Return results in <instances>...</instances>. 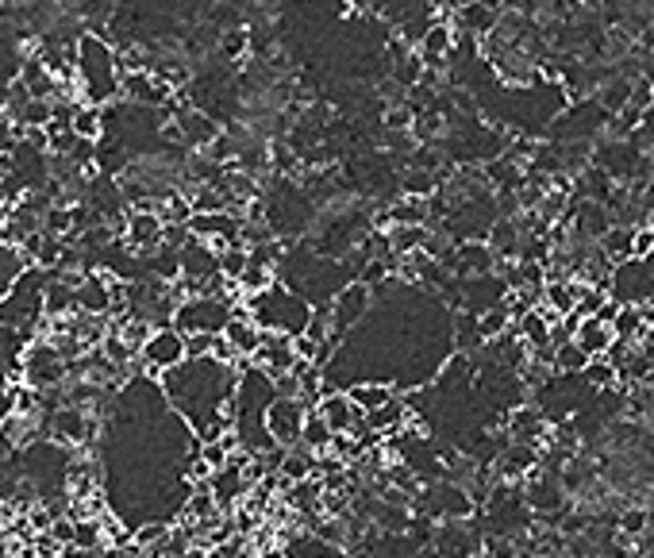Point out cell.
Segmentation results:
<instances>
[{
	"mask_svg": "<svg viewBox=\"0 0 654 558\" xmlns=\"http://www.w3.org/2000/svg\"><path fill=\"white\" fill-rule=\"evenodd\" d=\"M170 528H174V524H166V520H147V524H135V547L162 558V543L170 539Z\"/></svg>",
	"mask_w": 654,
	"mask_h": 558,
	"instance_id": "16",
	"label": "cell"
},
{
	"mask_svg": "<svg viewBox=\"0 0 654 558\" xmlns=\"http://www.w3.org/2000/svg\"><path fill=\"white\" fill-rule=\"evenodd\" d=\"M308 401L304 397H274L266 408V432L274 435L277 447H297L308 420Z\"/></svg>",
	"mask_w": 654,
	"mask_h": 558,
	"instance_id": "5",
	"label": "cell"
},
{
	"mask_svg": "<svg viewBox=\"0 0 654 558\" xmlns=\"http://www.w3.org/2000/svg\"><path fill=\"white\" fill-rule=\"evenodd\" d=\"M631 235H635V228H628V224H612V228L597 239V243H601V251L612 258V266H616V262H628V258H631Z\"/></svg>",
	"mask_w": 654,
	"mask_h": 558,
	"instance_id": "14",
	"label": "cell"
},
{
	"mask_svg": "<svg viewBox=\"0 0 654 558\" xmlns=\"http://www.w3.org/2000/svg\"><path fill=\"white\" fill-rule=\"evenodd\" d=\"M247 266H251V247H247V243H231V247L220 251V274H224V278L239 281Z\"/></svg>",
	"mask_w": 654,
	"mask_h": 558,
	"instance_id": "18",
	"label": "cell"
},
{
	"mask_svg": "<svg viewBox=\"0 0 654 558\" xmlns=\"http://www.w3.org/2000/svg\"><path fill=\"white\" fill-rule=\"evenodd\" d=\"M370 301H374V293H370V285L366 281H347V285H339V293L331 297V316H335V328L339 335H347V331L370 312Z\"/></svg>",
	"mask_w": 654,
	"mask_h": 558,
	"instance_id": "8",
	"label": "cell"
},
{
	"mask_svg": "<svg viewBox=\"0 0 654 558\" xmlns=\"http://www.w3.org/2000/svg\"><path fill=\"white\" fill-rule=\"evenodd\" d=\"M608 293L620 305H647V301H654V270L643 258L616 262L612 266V278H608Z\"/></svg>",
	"mask_w": 654,
	"mask_h": 558,
	"instance_id": "4",
	"label": "cell"
},
{
	"mask_svg": "<svg viewBox=\"0 0 654 558\" xmlns=\"http://www.w3.org/2000/svg\"><path fill=\"white\" fill-rule=\"evenodd\" d=\"M212 343H216V335H208V331H197V335H185V347H189V358H208V355H212Z\"/></svg>",
	"mask_w": 654,
	"mask_h": 558,
	"instance_id": "23",
	"label": "cell"
},
{
	"mask_svg": "<svg viewBox=\"0 0 654 558\" xmlns=\"http://www.w3.org/2000/svg\"><path fill=\"white\" fill-rule=\"evenodd\" d=\"M316 412L324 416L331 432H351L354 439L366 432V412L354 405L351 393H339V389H331V393H324V397L316 401Z\"/></svg>",
	"mask_w": 654,
	"mask_h": 558,
	"instance_id": "7",
	"label": "cell"
},
{
	"mask_svg": "<svg viewBox=\"0 0 654 558\" xmlns=\"http://www.w3.org/2000/svg\"><path fill=\"white\" fill-rule=\"evenodd\" d=\"M581 381H585L589 389L604 393V389H616V385H620V370H616V362H612L608 355L589 358V366L581 370Z\"/></svg>",
	"mask_w": 654,
	"mask_h": 558,
	"instance_id": "13",
	"label": "cell"
},
{
	"mask_svg": "<svg viewBox=\"0 0 654 558\" xmlns=\"http://www.w3.org/2000/svg\"><path fill=\"white\" fill-rule=\"evenodd\" d=\"M274 281H277V270H274V266H266V262H254V258H251V266L243 270L239 285H243V293H247V297H254V293H266V289H270Z\"/></svg>",
	"mask_w": 654,
	"mask_h": 558,
	"instance_id": "19",
	"label": "cell"
},
{
	"mask_svg": "<svg viewBox=\"0 0 654 558\" xmlns=\"http://www.w3.org/2000/svg\"><path fill=\"white\" fill-rule=\"evenodd\" d=\"M654 254V224H639L631 235V258H651Z\"/></svg>",
	"mask_w": 654,
	"mask_h": 558,
	"instance_id": "22",
	"label": "cell"
},
{
	"mask_svg": "<svg viewBox=\"0 0 654 558\" xmlns=\"http://www.w3.org/2000/svg\"><path fill=\"white\" fill-rule=\"evenodd\" d=\"M247 308L266 331H285V335H301L308 328V316H312V308L304 305L301 293L285 289L281 281H274L266 293L247 297Z\"/></svg>",
	"mask_w": 654,
	"mask_h": 558,
	"instance_id": "1",
	"label": "cell"
},
{
	"mask_svg": "<svg viewBox=\"0 0 654 558\" xmlns=\"http://www.w3.org/2000/svg\"><path fill=\"white\" fill-rule=\"evenodd\" d=\"M208 485H212V493H216V501H220V508H235L239 501H247V493H251V478H247V470L243 466H231L227 462L224 470H216L212 478H208Z\"/></svg>",
	"mask_w": 654,
	"mask_h": 558,
	"instance_id": "10",
	"label": "cell"
},
{
	"mask_svg": "<svg viewBox=\"0 0 654 558\" xmlns=\"http://www.w3.org/2000/svg\"><path fill=\"white\" fill-rule=\"evenodd\" d=\"M647 524H651L647 508H628V512L620 516V535H624V539H635V535L647 532Z\"/></svg>",
	"mask_w": 654,
	"mask_h": 558,
	"instance_id": "21",
	"label": "cell"
},
{
	"mask_svg": "<svg viewBox=\"0 0 654 558\" xmlns=\"http://www.w3.org/2000/svg\"><path fill=\"white\" fill-rule=\"evenodd\" d=\"M235 305H227L224 297H212V293H201V297H185L174 312V328L181 335H197V331H208V335H220L231 320Z\"/></svg>",
	"mask_w": 654,
	"mask_h": 558,
	"instance_id": "2",
	"label": "cell"
},
{
	"mask_svg": "<svg viewBox=\"0 0 654 558\" xmlns=\"http://www.w3.org/2000/svg\"><path fill=\"white\" fill-rule=\"evenodd\" d=\"M574 339L589 351V358H601L612 351V343H616V328H612L608 320H601V316H581Z\"/></svg>",
	"mask_w": 654,
	"mask_h": 558,
	"instance_id": "11",
	"label": "cell"
},
{
	"mask_svg": "<svg viewBox=\"0 0 654 558\" xmlns=\"http://www.w3.org/2000/svg\"><path fill=\"white\" fill-rule=\"evenodd\" d=\"M347 393H351V401L362 408V412H374V408L389 405V401L397 397L389 381H358V385H351Z\"/></svg>",
	"mask_w": 654,
	"mask_h": 558,
	"instance_id": "12",
	"label": "cell"
},
{
	"mask_svg": "<svg viewBox=\"0 0 654 558\" xmlns=\"http://www.w3.org/2000/svg\"><path fill=\"white\" fill-rule=\"evenodd\" d=\"M216 51H220V58H243V54L251 51V31H243V27H224Z\"/></svg>",
	"mask_w": 654,
	"mask_h": 558,
	"instance_id": "20",
	"label": "cell"
},
{
	"mask_svg": "<svg viewBox=\"0 0 654 558\" xmlns=\"http://www.w3.org/2000/svg\"><path fill=\"white\" fill-rule=\"evenodd\" d=\"M331 428H327V420L316 412V405L308 408V420H304V432H301V443L308 451H324L327 443H331Z\"/></svg>",
	"mask_w": 654,
	"mask_h": 558,
	"instance_id": "17",
	"label": "cell"
},
{
	"mask_svg": "<svg viewBox=\"0 0 654 558\" xmlns=\"http://www.w3.org/2000/svg\"><path fill=\"white\" fill-rule=\"evenodd\" d=\"M639 343H643V347H647V351H654V324H651V328H647V335H643V339H639Z\"/></svg>",
	"mask_w": 654,
	"mask_h": 558,
	"instance_id": "26",
	"label": "cell"
},
{
	"mask_svg": "<svg viewBox=\"0 0 654 558\" xmlns=\"http://www.w3.org/2000/svg\"><path fill=\"white\" fill-rule=\"evenodd\" d=\"M262 558H289V551H281V547H266Z\"/></svg>",
	"mask_w": 654,
	"mask_h": 558,
	"instance_id": "25",
	"label": "cell"
},
{
	"mask_svg": "<svg viewBox=\"0 0 654 558\" xmlns=\"http://www.w3.org/2000/svg\"><path fill=\"white\" fill-rule=\"evenodd\" d=\"M224 335H227V343L239 351V358H254L258 355V347H262V339H266V328L251 316V308L239 305L231 312Z\"/></svg>",
	"mask_w": 654,
	"mask_h": 558,
	"instance_id": "9",
	"label": "cell"
},
{
	"mask_svg": "<svg viewBox=\"0 0 654 558\" xmlns=\"http://www.w3.org/2000/svg\"><path fill=\"white\" fill-rule=\"evenodd\" d=\"M124 239L131 251L139 254H151L166 243V220L154 212V208H131L124 220Z\"/></svg>",
	"mask_w": 654,
	"mask_h": 558,
	"instance_id": "6",
	"label": "cell"
},
{
	"mask_svg": "<svg viewBox=\"0 0 654 558\" xmlns=\"http://www.w3.org/2000/svg\"><path fill=\"white\" fill-rule=\"evenodd\" d=\"M62 558H104V547H77V543H70V547H62Z\"/></svg>",
	"mask_w": 654,
	"mask_h": 558,
	"instance_id": "24",
	"label": "cell"
},
{
	"mask_svg": "<svg viewBox=\"0 0 654 558\" xmlns=\"http://www.w3.org/2000/svg\"><path fill=\"white\" fill-rule=\"evenodd\" d=\"M185 358H189L185 335H181L174 324H166V328H154L151 339L143 343V351H139V366H143L147 378H162L166 370L181 366Z\"/></svg>",
	"mask_w": 654,
	"mask_h": 558,
	"instance_id": "3",
	"label": "cell"
},
{
	"mask_svg": "<svg viewBox=\"0 0 654 558\" xmlns=\"http://www.w3.org/2000/svg\"><path fill=\"white\" fill-rule=\"evenodd\" d=\"M585 366H589V351L581 347L578 339H566V343L554 347V370L558 374H581Z\"/></svg>",
	"mask_w": 654,
	"mask_h": 558,
	"instance_id": "15",
	"label": "cell"
}]
</instances>
